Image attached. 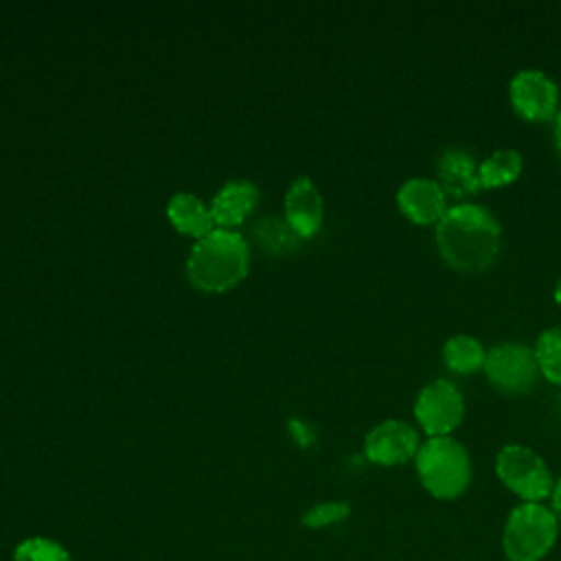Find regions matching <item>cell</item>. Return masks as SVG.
Wrapping results in <instances>:
<instances>
[{"label":"cell","instance_id":"1","mask_svg":"<svg viewBox=\"0 0 561 561\" xmlns=\"http://www.w3.org/2000/svg\"><path fill=\"white\" fill-rule=\"evenodd\" d=\"M440 259L458 272H484L502 250V224L478 202H456L434 226Z\"/></svg>","mask_w":561,"mask_h":561},{"label":"cell","instance_id":"2","mask_svg":"<svg viewBox=\"0 0 561 561\" xmlns=\"http://www.w3.org/2000/svg\"><path fill=\"white\" fill-rule=\"evenodd\" d=\"M412 462L421 486L436 500L460 497L473 480L471 454L454 436L425 438Z\"/></svg>","mask_w":561,"mask_h":561},{"label":"cell","instance_id":"3","mask_svg":"<svg viewBox=\"0 0 561 561\" xmlns=\"http://www.w3.org/2000/svg\"><path fill=\"white\" fill-rule=\"evenodd\" d=\"M188 278L204 291H226L248 272V245L241 234L213 230L195 243L186 263Z\"/></svg>","mask_w":561,"mask_h":561},{"label":"cell","instance_id":"4","mask_svg":"<svg viewBox=\"0 0 561 561\" xmlns=\"http://www.w3.org/2000/svg\"><path fill=\"white\" fill-rule=\"evenodd\" d=\"M559 526L557 515L543 502H519L502 528L506 561H541L557 543Z\"/></svg>","mask_w":561,"mask_h":561},{"label":"cell","instance_id":"5","mask_svg":"<svg viewBox=\"0 0 561 561\" xmlns=\"http://www.w3.org/2000/svg\"><path fill=\"white\" fill-rule=\"evenodd\" d=\"M495 476L522 502H543L554 489L546 460L522 443H508L495 454Z\"/></svg>","mask_w":561,"mask_h":561},{"label":"cell","instance_id":"6","mask_svg":"<svg viewBox=\"0 0 561 561\" xmlns=\"http://www.w3.org/2000/svg\"><path fill=\"white\" fill-rule=\"evenodd\" d=\"M482 373L489 383L504 394H528L539 379L535 351L522 342H500L486 348Z\"/></svg>","mask_w":561,"mask_h":561},{"label":"cell","instance_id":"7","mask_svg":"<svg viewBox=\"0 0 561 561\" xmlns=\"http://www.w3.org/2000/svg\"><path fill=\"white\" fill-rule=\"evenodd\" d=\"M412 412L427 438L451 436L465 419V394L451 379L438 377L419 390Z\"/></svg>","mask_w":561,"mask_h":561},{"label":"cell","instance_id":"8","mask_svg":"<svg viewBox=\"0 0 561 561\" xmlns=\"http://www.w3.org/2000/svg\"><path fill=\"white\" fill-rule=\"evenodd\" d=\"M508 103L528 123H548L561 110L557 81L539 68H522L508 81Z\"/></svg>","mask_w":561,"mask_h":561},{"label":"cell","instance_id":"9","mask_svg":"<svg viewBox=\"0 0 561 561\" xmlns=\"http://www.w3.org/2000/svg\"><path fill=\"white\" fill-rule=\"evenodd\" d=\"M421 443V434L414 425L401 419H386L366 434L364 456L375 465L397 467L414 460Z\"/></svg>","mask_w":561,"mask_h":561},{"label":"cell","instance_id":"10","mask_svg":"<svg viewBox=\"0 0 561 561\" xmlns=\"http://www.w3.org/2000/svg\"><path fill=\"white\" fill-rule=\"evenodd\" d=\"M397 206L412 224L419 226H436L449 208L447 193L436 178L421 175H414L399 186Z\"/></svg>","mask_w":561,"mask_h":561},{"label":"cell","instance_id":"11","mask_svg":"<svg viewBox=\"0 0 561 561\" xmlns=\"http://www.w3.org/2000/svg\"><path fill=\"white\" fill-rule=\"evenodd\" d=\"M436 182L460 202L482 191L480 162L465 147H445L436 158Z\"/></svg>","mask_w":561,"mask_h":561},{"label":"cell","instance_id":"12","mask_svg":"<svg viewBox=\"0 0 561 561\" xmlns=\"http://www.w3.org/2000/svg\"><path fill=\"white\" fill-rule=\"evenodd\" d=\"M285 213L287 224L298 232L300 239L313 237L320 230L324 217L322 195L309 178L294 180L285 195Z\"/></svg>","mask_w":561,"mask_h":561},{"label":"cell","instance_id":"13","mask_svg":"<svg viewBox=\"0 0 561 561\" xmlns=\"http://www.w3.org/2000/svg\"><path fill=\"white\" fill-rule=\"evenodd\" d=\"M259 199V188L250 182H228L213 199L210 215L213 221L230 228L245 219Z\"/></svg>","mask_w":561,"mask_h":561},{"label":"cell","instance_id":"14","mask_svg":"<svg viewBox=\"0 0 561 561\" xmlns=\"http://www.w3.org/2000/svg\"><path fill=\"white\" fill-rule=\"evenodd\" d=\"M167 215L171 219V224L191 237H199L204 239L206 234L213 232V215L210 208L204 206L202 199H197L191 193H178L171 197L169 206H167Z\"/></svg>","mask_w":561,"mask_h":561},{"label":"cell","instance_id":"15","mask_svg":"<svg viewBox=\"0 0 561 561\" xmlns=\"http://www.w3.org/2000/svg\"><path fill=\"white\" fill-rule=\"evenodd\" d=\"M484 359H486L484 344L469 333H456L447 337L443 344V362L456 375H471L482 370Z\"/></svg>","mask_w":561,"mask_h":561},{"label":"cell","instance_id":"16","mask_svg":"<svg viewBox=\"0 0 561 561\" xmlns=\"http://www.w3.org/2000/svg\"><path fill=\"white\" fill-rule=\"evenodd\" d=\"M524 171V156L513 149H495L480 160V184L482 188H500L513 184Z\"/></svg>","mask_w":561,"mask_h":561},{"label":"cell","instance_id":"17","mask_svg":"<svg viewBox=\"0 0 561 561\" xmlns=\"http://www.w3.org/2000/svg\"><path fill=\"white\" fill-rule=\"evenodd\" d=\"M254 239L261 250L267 254H287L294 252L300 243L298 232L287 224V219L265 217L254 226Z\"/></svg>","mask_w":561,"mask_h":561},{"label":"cell","instance_id":"18","mask_svg":"<svg viewBox=\"0 0 561 561\" xmlns=\"http://www.w3.org/2000/svg\"><path fill=\"white\" fill-rule=\"evenodd\" d=\"M535 359L539 366V375L554 386H561V327L543 329L535 344Z\"/></svg>","mask_w":561,"mask_h":561},{"label":"cell","instance_id":"19","mask_svg":"<svg viewBox=\"0 0 561 561\" xmlns=\"http://www.w3.org/2000/svg\"><path fill=\"white\" fill-rule=\"evenodd\" d=\"M13 561H72V557L55 539L28 537L15 546Z\"/></svg>","mask_w":561,"mask_h":561},{"label":"cell","instance_id":"20","mask_svg":"<svg viewBox=\"0 0 561 561\" xmlns=\"http://www.w3.org/2000/svg\"><path fill=\"white\" fill-rule=\"evenodd\" d=\"M351 515V504L342 502V500H329V502H320L313 504L305 515H302V524L309 528H324L337 522H344Z\"/></svg>","mask_w":561,"mask_h":561},{"label":"cell","instance_id":"21","mask_svg":"<svg viewBox=\"0 0 561 561\" xmlns=\"http://www.w3.org/2000/svg\"><path fill=\"white\" fill-rule=\"evenodd\" d=\"M550 508H552V513L557 515V519L561 524V478L554 480V489H552V495H550Z\"/></svg>","mask_w":561,"mask_h":561},{"label":"cell","instance_id":"22","mask_svg":"<svg viewBox=\"0 0 561 561\" xmlns=\"http://www.w3.org/2000/svg\"><path fill=\"white\" fill-rule=\"evenodd\" d=\"M552 145H554L557 156L561 158V110H559V114L552 121Z\"/></svg>","mask_w":561,"mask_h":561},{"label":"cell","instance_id":"23","mask_svg":"<svg viewBox=\"0 0 561 561\" xmlns=\"http://www.w3.org/2000/svg\"><path fill=\"white\" fill-rule=\"evenodd\" d=\"M552 296H554V302L561 307V276L557 278V283H554V291H552Z\"/></svg>","mask_w":561,"mask_h":561}]
</instances>
